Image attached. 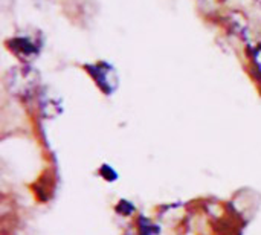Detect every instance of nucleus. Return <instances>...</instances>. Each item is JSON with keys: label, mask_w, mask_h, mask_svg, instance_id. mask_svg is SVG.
<instances>
[{"label": "nucleus", "mask_w": 261, "mask_h": 235, "mask_svg": "<svg viewBox=\"0 0 261 235\" xmlns=\"http://www.w3.org/2000/svg\"><path fill=\"white\" fill-rule=\"evenodd\" d=\"M87 70L95 80V83L98 84V87L104 90L107 95L115 90L118 84V76L112 69V66H109L107 63H96L93 66H87Z\"/></svg>", "instance_id": "1"}, {"label": "nucleus", "mask_w": 261, "mask_h": 235, "mask_svg": "<svg viewBox=\"0 0 261 235\" xmlns=\"http://www.w3.org/2000/svg\"><path fill=\"white\" fill-rule=\"evenodd\" d=\"M37 73L31 67H15L11 70V89L20 95H29V92L37 86Z\"/></svg>", "instance_id": "2"}, {"label": "nucleus", "mask_w": 261, "mask_h": 235, "mask_svg": "<svg viewBox=\"0 0 261 235\" xmlns=\"http://www.w3.org/2000/svg\"><path fill=\"white\" fill-rule=\"evenodd\" d=\"M6 46L11 49V52H12L14 55H17V58H20V60L24 61V63L34 60V58L38 55L37 43L32 41V40L28 38V37H15V38L9 40Z\"/></svg>", "instance_id": "3"}]
</instances>
